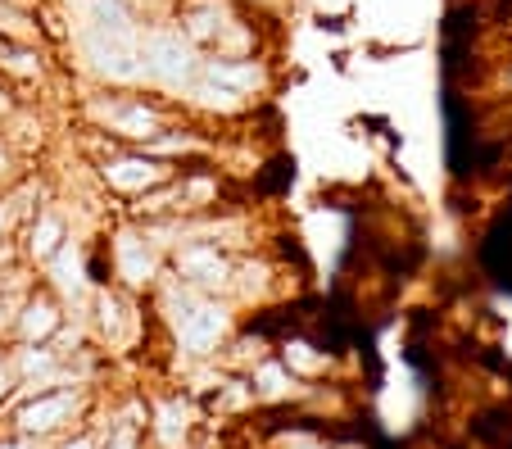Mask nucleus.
<instances>
[{
  "label": "nucleus",
  "instance_id": "obj_5",
  "mask_svg": "<svg viewBox=\"0 0 512 449\" xmlns=\"http://www.w3.org/2000/svg\"><path fill=\"white\" fill-rule=\"evenodd\" d=\"M105 182L118 191H145V186L168 182V168L145 164V159H123V164H105Z\"/></svg>",
  "mask_w": 512,
  "mask_h": 449
},
{
  "label": "nucleus",
  "instance_id": "obj_2",
  "mask_svg": "<svg viewBox=\"0 0 512 449\" xmlns=\"http://www.w3.org/2000/svg\"><path fill=\"white\" fill-rule=\"evenodd\" d=\"M223 309L209 300H195V295H182V304H177V336H182V345L191 354H209L213 345H218V336H223Z\"/></svg>",
  "mask_w": 512,
  "mask_h": 449
},
{
  "label": "nucleus",
  "instance_id": "obj_1",
  "mask_svg": "<svg viewBox=\"0 0 512 449\" xmlns=\"http://www.w3.org/2000/svg\"><path fill=\"white\" fill-rule=\"evenodd\" d=\"M145 69H150V78L182 87V82L191 78V69H195L191 46H186L182 32H168V28L150 32V37H145Z\"/></svg>",
  "mask_w": 512,
  "mask_h": 449
},
{
  "label": "nucleus",
  "instance_id": "obj_8",
  "mask_svg": "<svg viewBox=\"0 0 512 449\" xmlns=\"http://www.w3.org/2000/svg\"><path fill=\"white\" fill-rule=\"evenodd\" d=\"M64 449H96V445H91V440L87 436H78V440H68V445Z\"/></svg>",
  "mask_w": 512,
  "mask_h": 449
},
{
  "label": "nucleus",
  "instance_id": "obj_7",
  "mask_svg": "<svg viewBox=\"0 0 512 449\" xmlns=\"http://www.w3.org/2000/svg\"><path fill=\"white\" fill-rule=\"evenodd\" d=\"M55 323H59V318H55V309H50V304H32V309H28V318H23V327H28V336H46Z\"/></svg>",
  "mask_w": 512,
  "mask_h": 449
},
{
  "label": "nucleus",
  "instance_id": "obj_6",
  "mask_svg": "<svg viewBox=\"0 0 512 449\" xmlns=\"http://www.w3.org/2000/svg\"><path fill=\"white\" fill-rule=\"evenodd\" d=\"M114 250H118V277H127L132 286H145L150 277H155V259H150V250H145V241H136V236H118Z\"/></svg>",
  "mask_w": 512,
  "mask_h": 449
},
{
  "label": "nucleus",
  "instance_id": "obj_4",
  "mask_svg": "<svg viewBox=\"0 0 512 449\" xmlns=\"http://www.w3.org/2000/svg\"><path fill=\"white\" fill-rule=\"evenodd\" d=\"M73 413H78V395H46V400L28 404L19 422H23V431H41V436H46V431L64 427Z\"/></svg>",
  "mask_w": 512,
  "mask_h": 449
},
{
  "label": "nucleus",
  "instance_id": "obj_3",
  "mask_svg": "<svg viewBox=\"0 0 512 449\" xmlns=\"http://www.w3.org/2000/svg\"><path fill=\"white\" fill-rule=\"evenodd\" d=\"M177 268H182V277L195 286H227L232 282V264L218 254V245H191V250H182L177 254Z\"/></svg>",
  "mask_w": 512,
  "mask_h": 449
}]
</instances>
